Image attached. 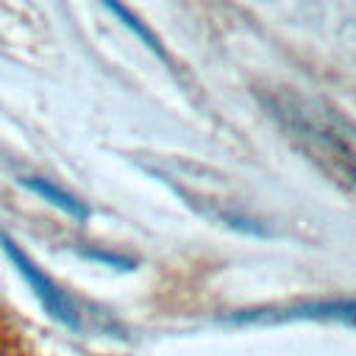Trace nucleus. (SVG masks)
Listing matches in <instances>:
<instances>
[{
	"label": "nucleus",
	"instance_id": "obj_2",
	"mask_svg": "<svg viewBox=\"0 0 356 356\" xmlns=\"http://www.w3.org/2000/svg\"><path fill=\"white\" fill-rule=\"evenodd\" d=\"M225 325L236 328H261V325H286V323H323L356 328V298H312L292 303H264L236 309L220 317Z\"/></svg>",
	"mask_w": 356,
	"mask_h": 356
},
{
	"label": "nucleus",
	"instance_id": "obj_1",
	"mask_svg": "<svg viewBox=\"0 0 356 356\" xmlns=\"http://www.w3.org/2000/svg\"><path fill=\"white\" fill-rule=\"evenodd\" d=\"M253 95L284 139L325 181L356 197V136L350 125L331 106L295 86H259Z\"/></svg>",
	"mask_w": 356,
	"mask_h": 356
},
{
	"label": "nucleus",
	"instance_id": "obj_4",
	"mask_svg": "<svg viewBox=\"0 0 356 356\" xmlns=\"http://www.w3.org/2000/svg\"><path fill=\"white\" fill-rule=\"evenodd\" d=\"M19 184H22L31 195H36V197H42L44 203H50V206H56L58 211H64L67 217H72V220H78V222L89 220V206H86L78 195L67 192L64 186H58V184H53V181H47V178H39V175H25V178H19Z\"/></svg>",
	"mask_w": 356,
	"mask_h": 356
},
{
	"label": "nucleus",
	"instance_id": "obj_5",
	"mask_svg": "<svg viewBox=\"0 0 356 356\" xmlns=\"http://www.w3.org/2000/svg\"><path fill=\"white\" fill-rule=\"evenodd\" d=\"M97 3H100V6H103V8H106V11H108V14H111V17H114L125 31H131V33H134V36H136V39H139V42H142V44H145V47H147V50H150L161 64L172 67V58H170V53L164 50L161 39L153 33V28H150V25H147L136 11H131L122 0H97Z\"/></svg>",
	"mask_w": 356,
	"mask_h": 356
},
{
	"label": "nucleus",
	"instance_id": "obj_3",
	"mask_svg": "<svg viewBox=\"0 0 356 356\" xmlns=\"http://www.w3.org/2000/svg\"><path fill=\"white\" fill-rule=\"evenodd\" d=\"M0 250L6 253V259L11 261V267L17 270V275L28 284V289H31L33 298L42 303V309H44L56 323H61L64 328L78 331V328H81V309H78V303L72 300V295H70L53 275H47V273L39 267V261L31 259V256L22 250L19 242H14V239H11L8 234H3V231H0Z\"/></svg>",
	"mask_w": 356,
	"mask_h": 356
}]
</instances>
